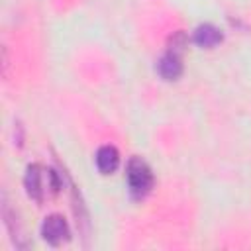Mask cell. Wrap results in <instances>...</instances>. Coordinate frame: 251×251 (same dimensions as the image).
Returning <instances> with one entry per match:
<instances>
[{"mask_svg": "<svg viewBox=\"0 0 251 251\" xmlns=\"http://www.w3.org/2000/svg\"><path fill=\"white\" fill-rule=\"evenodd\" d=\"M41 235L49 245H61L63 241L69 239V224L63 216L59 214H51L43 220L41 224Z\"/></svg>", "mask_w": 251, "mask_h": 251, "instance_id": "obj_2", "label": "cell"}, {"mask_svg": "<svg viewBox=\"0 0 251 251\" xmlns=\"http://www.w3.org/2000/svg\"><path fill=\"white\" fill-rule=\"evenodd\" d=\"M222 39H224V33H222L216 25H212V24H202V25H198V27L194 29V35H192V41H194L196 45H200V47H214V45H218Z\"/></svg>", "mask_w": 251, "mask_h": 251, "instance_id": "obj_6", "label": "cell"}, {"mask_svg": "<svg viewBox=\"0 0 251 251\" xmlns=\"http://www.w3.org/2000/svg\"><path fill=\"white\" fill-rule=\"evenodd\" d=\"M127 188L133 198H143L153 188V171L141 157H131L126 167Z\"/></svg>", "mask_w": 251, "mask_h": 251, "instance_id": "obj_1", "label": "cell"}, {"mask_svg": "<svg viewBox=\"0 0 251 251\" xmlns=\"http://www.w3.org/2000/svg\"><path fill=\"white\" fill-rule=\"evenodd\" d=\"M120 165V153L114 145H102L96 151V167L102 175H110Z\"/></svg>", "mask_w": 251, "mask_h": 251, "instance_id": "obj_5", "label": "cell"}, {"mask_svg": "<svg viewBox=\"0 0 251 251\" xmlns=\"http://www.w3.org/2000/svg\"><path fill=\"white\" fill-rule=\"evenodd\" d=\"M157 71L159 75L165 78V80H176L180 75H182V59L180 55L173 53V51H167L159 63H157Z\"/></svg>", "mask_w": 251, "mask_h": 251, "instance_id": "obj_4", "label": "cell"}, {"mask_svg": "<svg viewBox=\"0 0 251 251\" xmlns=\"http://www.w3.org/2000/svg\"><path fill=\"white\" fill-rule=\"evenodd\" d=\"M45 169L37 163L29 165L25 169V176H24V186H25V192L31 200L35 202H43V196H45Z\"/></svg>", "mask_w": 251, "mask_h": 251, "instance_id": "obj_3", "label": "cell"}, {"mask_svg": "<svg viewBox=\"0 0 251 251\" xmlns=\"http://www.w3.org/2000/svg\"><path fill=\"white\" fill-rule=\"evenodd\" d=\"M186 35H184V31H176L171 39H169V49L167 51H173V53H176V55H182V51H184V47H186Z\"/></svg>", "mask_w": 251, "mask_h": 251, "instance_id": "obj_7", "label": "cell"}]
</instances>
